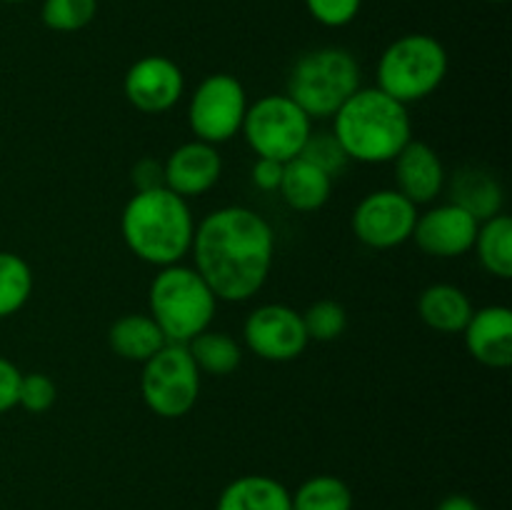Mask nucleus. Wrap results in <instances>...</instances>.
<instances>
[{
  "instance_id": "f257e3e1",
  "label": "nucleus",
  "mask_w": 512,
  "mask_h": 510,
  "mask_svg": "<svg viewBox=\"0 0 512 510\" xmlns=\"http://www.w3.org/2000/svg\"><path fill=\"white\" fill-rule=\"evenodd\" d=\"M193 268L218 300L243 303L268 280L273 268L275 235L268 220L243 205H228L195 225Z\"/></svg>"
},
{
  "instance_id": "f03ea898",
  "label": "nucleus",
  "mask_w": 512,
  "mask_h": 510,
  "mask_svg": "<svg viewBox=\"0 0 512 510\" xmlns=\"http://www.w3.org/2000/svg\"><path fill=\"white\" fill-rule=\"evenodd\" d=\"M333 133L350 160L383 165L413 140V120L408 105L380 88H358L333 115Z\"/></svg>"
},
{
  "instance_id": "7ed1b4c3",
  "label": "nucleus",
  "mask_w": 512,
  "mask_h": 510,
  "mask_svg": "<svg viewBox=\"0 0 512 510\" xmlns=\"http://www.w3.org/2000/svg\"><path fill=\"white\" fill-rule=\"evenodd\" d=\"M125 245L150 265H175L190 253L195 220L188 200L170 188L135 193L120 215Z\"/></svg>"
},
{
  "instance_id": "20e7f679",
  "label": "nucleus",
  "mask_w": 512,
  "mask_h": 510,
  "mask_svg": "<svg viewBox=\"0 0 512 510\" xmlns=\"http://www.w3.org/2000/svg\"><path fill=\"white\" fill-rule=\"evenodd\" d=\"M150 318L158 323L168 343L188 345L210 328L218 298L203 275L183 263L165 265L150 283Z\"/></svg>"
},
{
  "instance_id": "39448f33",
  "label": "nucleus",
  "mask_w": 512,
  "mask_h": 510,
  "mask_svg": "<svg viewBox=\"0 0 512 510\" xmlns=\"http://www.w3.org/2000/svg\"><path fill=\"white\" fill-rule=\"evenodd\" d=\"M360 88V65L345 48H315L300 55L288 75V98L310 120L333 118Z\"/></svg>"
},
{
  "instance_id": "423d86ee",
  "label": "nucleus",
  "mask_w": 512,
  "mask_h": 510,
  "mask_svg": "<svg viewBox=\"0 0 512 510\" xmlns=\"http://www.w3.org/2000/svg\"><path fill=\"white\" fill-rule=\"evenodd\" d=\"M448 50L428 33H408L383 50L378 60V88L398 103L425 100L448 75Z\"/></svg>"
},
{
  "instance_id": "0eeeda50",
  "label": "nucleus",
  "mask_w": 512,
  "mask_h": 510,
  "mask_svg": "<svg viewBox=\"0 0 512 510\" xmlns=\"http://www.w3.org/2000/svg\"><path fill=\"white\" fill-rule=\"evenodd\" d=\"M200 375L203 373L195 365L188 345L165 343L143 363L140 395L160 418H183L198 403Z\"/></svg>"
},
{
  "instance_id": "6e6552de",
  "label": "nucleus",
  "mask_w": 512,
  "mask_h": 510,
  "mask_svg": "<svg viewBox=\"0 0 512 510\" xmlns=\"http://www.w3.org/2000/svg\"><path fill=\"white\" fill-rule=\"evenodd\" d=\"M240 133L258 158L288 163L313 133V120L288 95H265L248 105Z\"/></svg>"
},
{
  "instance_id": "1a4fd4ad",
  "label": "nucleus",
  "mask_w": 512,
  "mask_h": 510,
  "mask_svg": "<svg viewBox=\"0 0 512 510\" xmlns=\"http://www.w3.org/2000/svg\"><path fill=\"white\" fill-rule=\"evenodd\" d=\"M248 95L243 83L230 73H213L200 80L188 105V123L195 138L220 145L243 128Z\"/></svg>"
},
{
  "instance_id": "9d476101",
  "label": "nucleus",
  "mask_w": 512,
  "mask_h": 510,
  "mask_svg": "<svg viewBox=\"0 0 512 510\" xmlns=\"http://www.w3.org/2000/svg\"><path fill=\"white\" fill-rule=\"evenodd\" d=\"M418 205L398 190H375L358 203L353 213V233L373 250H390L413 238Z\"/></svg>"
},
{
  "instance_id": "9b49d317",
  "label": "nucleus",
  "mask_w": 512,
  "mask_h": 510,
  "mask_svg": "<svg viewBox=\"0 0 512 510\" xmlns=\"http://www.w3.org/2000/svg\"><path fill=\"white\" fill-rule=\"evenodd\" d=\"M243 340L253 355L270 363H288L300 358L308 348L303 315L283 303H268L255 308L245 318Z\"/></svg>"
},
{
  "instance_id": "f8f14e48",
  "label": "nucleus",
  "mask_w": 512,
  "mask_h": 510,
  "mask_svg": "<svg viewBox=\"0 0 512 510\" xmlns=\"http://www.w3.org/2000/svg\"><path fill=\"white\" fill-rule=\"evenodd\" d=\"M183 90V70L165 55H145L135 60L123 78V93L128 103L148 115L165 113L178 105Z\"/></svg>"
},
{
  "instance_id": "ddd939ff",
  "label": "nucleus",
  "mask_w": 512,
  "mask_h": 510,
  "mask_svg": "<svg viewBox=\"0 0 512 510\" xmlns=\"http://www.w3.org/2000/svg\"><path fill=\"white\" fill-rule=\"evenodd\" d=\"M480 223L470 213L453 203L435 205L418 213L413 228V240L423 253L433 258H460L470 253L478 238Z\"/></svg>"
},
{
  "instance_id": "4468645a",
  "label": "nucleus",
  "mask_w": 512,
  "mask_h": 510,
  "mask_svg": "<svg viewBox=\"0 0 512 510\" xmlns=\"http://www.w3.org/2000/svg\"><path fill=\"white\" fill-rule=\"evenodd\" d=\"M165 188L178 193L180 198H198L208 193L223 173V158L218 148L203 140H190L175 148L170 158L163 163Z\"/></svg>"
},
{
  "instance_id": "2eb2a0df",
  "label": "nucleus",
  "mask_w": 512,
  "mask_h": 510,
  "mask_svg": "<svg viewBox=\"0 0 512 510\" xmlns=\"http://www.w3.org/2000/svg\"><path fill=\"white\" fill-rule=\"evenodd\" d=\"M398 193L413 205H428L443 193L445 165L440 155L423 140H410L393 160Z\"/></svg>"
},
{
  "instance_id": "dca6fc26",
  "label": "nucleus",
  "mask_w": 512,
  "mask_h": 510,
  "mask_svg": "<svg viewBox=\"0 0 512 510\" xmlns=\"http://www.w3.org/2000/svg\"><path fill=\"white\" fill-rule=\"evenodd\" d=\"M465 348L488 368H508L512 363V310L508 305H488L473 310L463 330Z\"/></svg>"
},
{
  "instance_id": "f3484780",
  "label": "nucleus",
  "mask_w": 512,
  "mask_h": 510,
  "mask_svg": "<svg viewBox=\"0 0 512 510\" xmlns=\"http://www.w3.org/2000/svg\"><path fill=\"white\" fill-rule=\"evenodd\" d=\"M450 203L473 215L478 223L503 213L505 190L483 165H463L450 180Z\"/></svg>"
},
{
  "instance_id": "a211bd4d",
  "label": "nucleus",
  "mask_w": 512,
  "mask_h": 510,
  "mask_svg": "<svg viewBox=\"0 0 512 510\" xmlns=\"http://www.w3.org/2000/svg\"><path fill=\"white\" fill-rule=\"evenodd\" d=\"M418 313L428 328L453 335L465 330L470 315H473V303H470L468 293L460 290L458 285L435 283L420 293Z\"/></svg>"
},
{
  "instance_id": "6ab92c4d",
  "label": "nucleus",
  "mask_w": 512,
  "mask_h": 510,
  "mask_svg": "<svg viewBox=\"0 0 512 510\" xmlns=\"http://www.w3.org/2000/svg\"><path fill=\"white\" fill-rule=\"evenodd\" d=\"M215 510H293L290 490L270 475H240L220 493Z\"/></svg>"
},
{
  "instance_id": "aec40b11",
  "label": "nucleus",
  "mask_w": 512,
  "mask_h": 510,
  "mask_svg": "<svg viewBox=\"0 0 512 510\" xmlns=\"http://www.w3.org/2000/svg\"><path fill=\"white\" fill-rule=\"evenodd\" d=\"M280 195L285 203L298 213H313L330 200L333 193V178L323 170L310 165L308 160L293 158L283 165V180H280Z\"/></svg>"
},
{
  "instance_id": "412c9836",
  "label": "nucleus",
  "mask_w": 512,
  "mask_h": 510,
  "mask_svg": "<svg viewBox=\"0 0 512 510\" xmlns=\"http://www.w3.org/2000/svg\"><path fill=\"white\" fill-rule=\"evenodd\" d=\"M108 343L115 355L130 363H145L153 358L168 340L150 315L128 313L120 315L108 330Z\"/></svg>"
},
{
  "instance_id": "4be33fe9",
  "label": "nucleus",
  "mask_w": 512,
  "mask_h": 510,
  "mask_svg": "<svg viewBox=\"0 0 512 510\" xmlns=\"http://www.w3.org/2000/svg\"><path fill=\"white\" fill-rule=\"evenodd\" d=\"M473 248L478 253L480 265L490 275L508 280L512 275V220L508 215L500 213L480 223Z\"/></svg>"
},
{
  "instance_id": "5701e85b",
  "label": "nucleus",
  "mask_w": 512,
  "mask_h": 510,
  "mask_svg": "<svg viewBox=\"0 0 512 510\" xmlns=\"http://www.w3.org/2000/svg\"><path fill=\"white\" fill-rule=\"evenodd\" d=\"M188 350L200 373L208 375H230L243 363V348L238 340L220 330H203L190 340Z\"/></svg>"
},
{
  "instance_id": "b1692460",
  "label": "nucleus",
  "mask_w": 512,
  "mask_h": 510,
  "mask_svg": "<svg viewBox=\"0 0 512 510\" xmlns=\"http://www.w3.org/2000/svg\"><path fill=\"white\" fill-rule=\"evenodd\" d=\"M293 510H353V490L335 475H313L295 493Z\"/></svg>"
},
{
  "instance_id": "393cba45",
  "label": "nucleus",
  "mask_w": 512,
  "mask_h": 510,
  "mask_svg": "<svg viewBox=\"0 0 512 510\" xmlns=\"http://www.w3.org/2000/svg\"><path fill=\"white\" fill-rule=\"evenodd\" d=\"M33 293V270L15 253H0V318L15 315Z\"/></svg>"
},
{
  "instance_id": "a878e982",
  "label": "nucleus",
  "mask_w": 512,
  "mask_h": 510,
  "mask_svg": "<svg viewBox=\"0 0 512 510\" xmlns=\"http://www.w3.org/2000/svg\"><path fill=\"white\" fill-rule=\"evenodd\" d=\"M98 13V0H43L40 18L55 33H78L88 28Z\"/></svg>"
},
{
  "instance_id": "bb28decb",
  "label": "nucleus",
  "mask_w": 512,
  "mask_h": 510,
  "mask_svg": "<svg viewBox=\"0 0 512 510\" xmlns=\"http://www.w3.org/2000/svg\"><path fill=\"white\" fill-rule=\"evenodd\" d=\"M298 158L308 160L310 165L323 170L325 175L335 178V175L343 173L348 168L350 158L343 150L340 140L335 138L333 130H320V133H310L308 140H305L303 150H300Z\"/></svg>"
},
{
  "instance_id": "cd10ccee",
  "label": "nucleus",
  "mask_w": 512,
  "mask_h": 510,
  "mask_svg": "<svg viewBox=\"0 0 512 510\" xmlns=\"http://www.w3.org/2000/svg\"><path fill=\"white\" fill-rule=\"evenodd\" d=\"M300 315H303L308 340H318V343L338 340L345 333V328H348V313L335 300H318V303H313Z\"/></svg>"
},
{
  "instance_id": "c85d7f7f",
  "label": "nucleus",
  "mask_w": 512,
  "mask_h": 510,
  "mask_svg": "<svg viewBox=\"0 0 512 510\" xmlns=\"http://www.w3.org/2000/svg\"><path fill=\"white\" fill-rule=\"evenodd\" d=\"M55 398H58V388L53 380L45 373H25L20 375L18 388V405L28 413L38 415L53 408Z\"/></svg>"
},
{
  "instance_id": "c756f323",
  "label": "nucleus",
  "mask_w": 512,
  "mask_h": 510,
  "mask_svg": "<svg viewBox=\"0 0 512 510\" xmlns=\"http://www.w3.org/2000/svg\"><path fill=\"white\" fill-rule=\"evenodd\" d=\"M305 8L325 28H343L358 18L363 0H305Z\"/></svg>"
},
{
  "instance_id": "7c9ffc66",
  "label": "nucleus",
  "mask_w": 512,
  "mask_h": 510,
  "mask_svg": "<svg viewBox=\"0 0 512 510\" xmlns=\"http://www.w3.org/2000/svg\"><path fill=\"white\" fill-rule=\"evenodd\" d=\"M130 183L135 185V193H143V190H155L165 188V168L160 160L155 158H143L133 165L130 170Z\"/></svg>"
},
{
  "instance_id": "2f4dec72",
  "label": "nucleus",
  "mask_w": 512,
  "mask_h": 510,
  "mask_svg": "<svg viewBox=\"0 0 512 510\" xmlns=\"http://www.w3.org/2000/svg\"><path fill=\"white\" fill-rule=\"evenodd\" d=\"M20 375L23 373L18 370V365H13L8 358L0 355V415L18 405Z\"/></svg>"
},
{
  "instance_id": "473e14b6",
  "label": "nucleus",
  "mask_w": 512,
  "mask_h": 510,
  "mask_svg": "<svg viewBox=\"0 0 512 510\" xmlns=\"http://www.w3.org/2000/svg\"><path fill=\"white\" fill-rule=\"evenodd\" d=\"M283 165L278 160L270 158H258L253 163V170H250V178H253L255 188L265 190V193H273V190L280 188V180H283Z\"/></svg>"
},
{
  "instance_id": "72a5a7b5",
  "label": "nucleus",
  "mask_w": 512,
  "mask_h": 510,
  "mask_svg": "<svg viewBox=\"0 0 512 510\" xmlns=\"http://www.w3.org/2000/svg\"><path fill=\"white\" fill-rule=\"evenodd\" d=\"M435 510H480V508L473 498H468V495L463 493H455L440 500V505Z\"/></svg>"
},
{
  "instance_id": "f704fd0d",
  "label": "nucleus",
  "mask_w": 512,
  "mask_h": 510,
  "mask_svg": "<svg viewBox=\"0 0 512 510\" xmlns=\"http://www.w3.org/2000/svg\"><path fill=\"white\" fill-rule=\"evenodd\" d=\"M3 3H25V0H3Z\"/></svg>"
},
{
  "instance_id": "c9c22d12",
  "label": "nucleus",
  "mask_w": 512,
  "mask_h": 510,
  "mask_svg": "<svg viewBox=\"0 0 512 510\" xmlns=\"http://www.w3.org/2000/svg\"><path fill=\"white\" fill-rule=\"evenodd\" d=\"M490 3H505V0H490Z\"/></svg>"
}]
</instances>
